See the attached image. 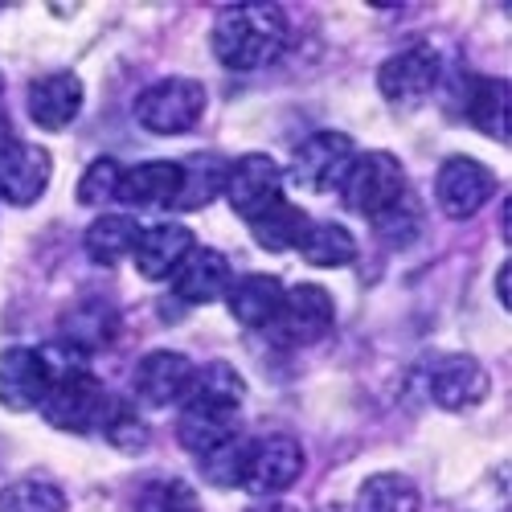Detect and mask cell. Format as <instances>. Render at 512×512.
<instances>
[{
    "instance_id": "obj_8",
    "label": "cell",
    "mask_w": 512,
    "mask_h": 512,
    "mask_svg": "<svg viewBox=\"0 0 512 512\" xmlns=\"http://www.w3.org/2000/svg\"><path fill=\"white\" fill-rule=\"evenodd\" d=\"M279 189H283V168L263 152H250V156H242V160H234L226 168L222 197L234 205V213H242L246 222H254L263 209L283 201Z\"/></svg>"
},
{
    "instance_id": "obj_14",
    "label": "cell",
    "mask_w": 512,
    "mask_h": 512,
    "mask_svg": "<svg viewBox=\"0 0 512 512\" xmlns=\"http://www.w3.org/2000/svg\"><path fill=\"white\" fill-rule=\"evenodd\" d=\"M177 439L185 451L205 459L209 451H218V447L238 439V410L213 406V402H185L181 422H177Z\"/></svg>"
},
{
    "instance_id": "obj_2",
    "label": "cell",
    "mask_w": 512,
    "mask_h": 512,
    "mask_svg": "<svg viewBox=\"0 0 512 512\" xmlns=\"http://www.w3.org/2000/svg\"><path fill=\"white\" fill-rule=\"evenodd\" d=\"M107 410H111V402H107L103 381L91 377L87 369L54 373L50 394L41 398V414H46V422L58 426V431H70V435L103 431Z\"/></svg>"
},
{
    "instance_id": "obj_32",
    "label": "cell",
    "mask_w": 512,
    "mask_h": 512,
    "mask_svg": "<svg viewBox=\"0 0 512 512\" xmlns=\"http://www.w3.org/2000/svg\"><path fill=\"white\" fill-rule=\"evenodd\" d=\"M119 177H123L119 160L115 156H99L87 173H82V181H78V201L82 205H107V201H115Z\"/></svg>"
},
{
    "instance_id": "obj_9",
    "label": "cell",
    "mask_w": 512,
    "mask_h": 512,
    "mask_svg": "<svg viewBox=\"0 0 512 512\" xmlns=\"http://www.w3.org/2000/svg\"><path fill=\"white\" fill-rule=\"evenodd\" d=\"M496 193V177L492 168L472 160V156H451L439 168V181H435V201L447 218L463 222V218H476V213L492 201Z\"/></svg>"
},
{
    "instance_id": "obj_37",
    "label": "cell",
    "mask_w": 512,
    "mask_h": 512,
    "mask_svg": "<svg viewBox=\"0 0 512 512\" xmlns=\"http://www.w3.org/2000/svg\"><path fill=\"white\" fill-rule=\"evenodd\" d=\"M259 512H287V508H259Z\"/></svg>"
},
{
    "instance_id": "obj_36",
    "label": "cell",
    "mask_w": 512,
    "mask_h": 512,
    "mask_svg": "<svg viewBox=\"0 0 512 512\" xmlns=\"http://www.w3.org/2000/svg\"><path fill=\"white\" fill-rule=\"evenodd\" d=\"M13 140H9V115H0V152H5Z\"/></svg>"
},
{
    "instance_id": "obj_10",
    "label": "cell",
    "mask_w": 512,
    "mask_h": 512,
    "mask_svg": "<svg viewBox=\"0 0 512 512\" xmlns=\"http://www.w3.org/2000/svg\"><path fill=\"white\" fill-rule=\"evenodd\" d=\"M54 365L37 349H5L0 353V406L5 410H37L50 394Z\"/></svg>"
},
{
    "instance_id": "obj_5",
    "label": "cell",
    "mask_w": 512,
    "mask_h": 512,
    "mask_svg": "<svg viewBox=\"0 0 512 512\" xmlns=\"http://www.w3.org/2000/svg\"><path fill=\"white\" fill-rule=\"evenodd\" d=\"M345 205L361 218H377L386 213L402 193H406V173L390 152H365L353 160L349 177H345Z\"/></svg>"
},
{
    "instance_id": "obj_11",
    "label": "cell",
    "mask_w": 512,
    "mask_h": 512,
    "mask_svg": "<svg viewBox=\"0 0 512 512\" xmlns=\"http://www.w3.org/2000/svg\"><path fill=\"white\" fill-rule=\"evenodd\" d=\"M435 78H439V54L431 46H410V50H398L394 58L381 62L377 87L390 103L414 107L435 91Z\"/></svg>"
},
{
    "instance_id": "obj_22",
    "label": "cell",
    "mask_w": 512,
    "mask_h": 512,
    "mask_svg": "<svg viewBox=\"0 0 512 512\" xmlns=\"http://www.w3.org/2000/svg\"><path fill=\"white\" fill-rule=\"evenodd\" d=\"M308 226H312V218L300 205L275 201L271 209H263L259 218L250 222V234H254V242H259L263 250H300Z\"/></svg>"
},
{
    "instance_id": "obj_24",
    "label": "cell",
    "mask_w": 512,
    "mask_h": 512,
    "mask_svg": "<svg viewBox=\"0 0 512 512\" xmlns=\"http://www.w3.org/2000/svg\"><path fill=\"white\" fill-rule=\"evenodd\" d=\"M467 119L472 127H480L492 140H508V82L504 78H480L472 82V95H467Z\"/></svg>"
},
{
    "instance_id": "obj_30",
    "label": "cell",
    "mask_w": 512,
    "mask_h": 512,
    "mask_svg": "<svg viewBox=\"0 0 512 512\" xmlns=\"http://www.w3.org/2000/svg\"><path fill=\"white\" fill-rule=\"evenodd\" d=\"M132 512H201V500L185 480H152L136 492Z\"/></svg>"
},
{
    "instance_id": "obj_38",
    "label": "cell",
    "mask_w": 512,
    "mask_h": 512,
    "mask_svg": "<svg viewBox=\"0 0 512 512\" xmlns=\"http://www.w3.org/2000/svg\"><path fill=\"white\" fill-rule=\"evenodd\" d=\"M0 91H5V74H0Z\"/></svg>"
},
{
    "instance_id": "obj_3",
    "label": "cell",
    "mask_w": 512,
    "mask_h": 512,
    "mask_svg": "<svg viewBox=\"0 0 512 512\" xmlns=\"http://www.w3.org/2000/svg\"><path fill=\"white\" fill-rule=\"evenodd\" d=\"M205 115V87L193 78H160L136 99V119L152 136H181Z\"/></svg>"
},
{
    "instance_id": "obj_7",
    "label": "cell",
    "mask_w": 512,
    "mask_h": 512,
    "mask_svg": "<svg viewBox=\"0 0 512 512\" xmlns=\"http://www.w3.org/2000/svg\"><path fill=\"white\" fill-rule=\"evenodd\" d=\"M332 320H336V308H332V295L320 287V283H300L283 291V304L275 312V332L283 345H316L332 332Z\"/></svg>"
},
{
    "instance_id": "obj_6",
    "label": "cell",
    "mask_w": 512,
    "mask_h": 512,
    "mask_svg": "<svg viewBox=\"0 0 512 512\" xmlns=\"http://www.w3.org/2000/svg\"><path fill=\"white\" fill-rule=\"evenodd\" d=\"M300 472H304V447L291 435H271L259 443H246L238 488H246L254 496H279L300 480Z\"/></svg>"
},
{
    "instance_id": "obj_20",
    "label": "cell",
    "mask_w": 512,
    "mask_h": 512,
    "mask_svg": "<svg viewBox=\"0 0 512 512\" xmlns=\"http://www.w3.org/2000/svg\"><path fill=\"white\" fill-rule=\"evenodd\" d=\"M230 316L246 328H271L275 312L283 304V283L275 275H246L226 291Z\"/></svg>"
},
{
    "instance_id": "obj_12",
    "label": "cell",
    "mask_w": 512,
    "mask_h": 512,
    "mask_svg": "<svg viewBox=\"0 0 512 512\" xmlns=\"http://www.w3.org/2000/svg\"><path fill=\"white\" fill-rule=\"evenodd\" d=\"M50 152L37 144H9L0 152V201L9 205H33L50 189Z\"/></svg>"
},
{
    "instance_id": "obj_27",
    "label": "cell",
    "mask_w": 512,
    "mask_h": 512,
    "mask_svg": "<svg viewBox=\"0 0 512 512\" xmlns=\"http://www.w3.org/2000/svg\"><path fill=\"white\" fill-rule=\"evenodd\" d=\"M66 336H70V345H78L82 353H91V349H103V345H111V336H115V312L107 308V304H78L66 320Z\"/></svg>"
},
{
    "instance_id": "obj_17",
    "label": "cell",
    "mask_w": 512,
    "mask_h": 512,
    "mask_svg": "<svg viewBox=\"0 0 512 512\" xmlns=\"http://www.w3.org/2000/svg\"><path fill=\"white\" fill-rule=\"evenodd\" d=\"M173 291L185 304H213L230 291V263L222 250L193 246L189 259L173 271Z\"/></svg>"
},
{
    "instance_id": "obj_18",
    "label": "cell",
    "mask_w": 512,
    "mask_h": 512,
    "mask_svg": "<svg viewBox=\"0 0 512 512\" xmlns=\"http://www.w3.org/2000/svg\"><path fill=\"white\" fill-rule=\"evenodd\" d=\"M492 390L488 369L472 357H443L431 369V398L447 410H463V406H476L484 402Z\"/></svg>"
},
{
    "instance_id": "obj_31",
    "label": "cell",
    "mask_w": 512,
    "mask_h": 512,
    "mask_svg": "<svg viewBox=\"0 0 512 512\" xmlns=\"http://www.w3.org/2000/svg\"><path fill=\"white\" fill-rule=\"evenodd\" d=\"M373 230H377V238L386 242V246H406V242L418 238V230H422V213H418V201L410 197V189H406L386 213H377V218H373Z\"/></svg>"
},
{
    "instance_id": "obj_26",
    "label": "cell",
    "mask_w": 512,
    "mask_h": 512,
    "mask_svg": "<svg viewBox=\"0 0 512 512\" xmlns=\"http://www.w3.org/2000/svg\"><path fill=\"white\" fill-rule=\"evenodd\" d=\"M300 254H304V263L312 267H349L357 259V242L345 226H336V222H312L304 242H300Z\"/></svg>"
},
{
    "instance_id": "obj_15",
    "label": "cell",
    "mask_w": 512,
    "mask_h": 512,
    "mask_svg": "<svg viewBox=\"0 0 512 512\" xmlns=\"http://www.w3.org/2000/svg\"><path fill=\"white\" fill-rule=\"evenodd\" d=\"M78 111H82V78L70 70L46 74L29 87V115L37 127H46V132L70 127L78 119Z\"/></svg>"
},
{
    "instance_id": "obj_21",
    "label": "cell",
    "mask_w": 512,
    "mask_h": 512,
    "mask_svg": "<svg viewBox=\"0 0 512 512\" xmlns=\"http://www.w3.org/2000/svg\"><path fill=\"white\" fill-rule=\"evenodd\" d=\"M140 222L127 218V213H103V218H95L87 226V238H82V246H87V254L95 263H119V259H132L136 250V238H140Z\"/></svg>"
},
{
    "instance_id": "obj_28",
    "label": "cell",
    "mask_w": 512,
    "mask_h": 512,
    "mask_svg": "<svg viewBox=\"0 0 512 512\" xmlns=\"http://www.w3.org/2000/svg\"><path fill=\"white\" fill-rule=\"evenodd\" d=\"M242 394H246V381L226 361H213V365L193 373V386H189L185 398L189 402H213V406H234L238 410Z\"/></svg>"
},
{
    "instance_id": "obj_4",
    "label": "cell",
    "mask_w": 512,
    "mask_h": 512,
    "mask_svg": "<svg viewBox=\"0 0 512 512\" xmlns=\"http://www.w3.org/2000/svg\"><path fill=\"white\" fill-rule=\"evenodd\" d=\"M353 160H357V152H353V140L345 132H316L291 156L287 177L304 193H332V189L345 185Z\"/></svg>"
},
{
    "instance_id": "obj_33",
    "label": "cell",
    "mask_w": 512,
    "mask_h": 512,
    "mask_svg": "<svg viewBox=\"0 0 512 512\" xmlns=\"http://www.w3.org/2000/svg\"><path fill=\"white\" fill-rule=\"evenodd\" d=\"M242 459H246V443L234 439V443H226V447H218V451H209V455L197 459V463H201V476H205L209 484L238 488V480H242Z\"/></svg>"
},
{
    "instance_id": "obj_16",
    "label": "cell",
    "mask_w": 512,
    "mask_h": 512,
    "mask_svg": "<svg viewBox=\"0 0 512 512\" xmlns=\"http://www.w3.org/2000/svg\"><path fill=\"white\" fill-rule=\"evenodd\" d=\"M193 373H197V365L185 353H168V349L148 353L136 369V394L148 406H168L189 394Z\"/></svg>"
},
{
    "instance_id": "obj_1",
    "label": "cell",
    "mask_w": 512,
    "mask_h": 512,
    "mask_svg": "<svg viewBox=\"0 0 512 512\" xmlns=\"http://www.w3.org/2000/svg\"><path fill=\"white\" fill-rule=\"evenodd\" d=\"M287 50V17L279 5H230L213 21V54L230 70H259Z\"/></svg>"
},
{
    "instance_id": "obj_34",
    "label": "cell",
    "mask_w": 512,
    "mask_h": 512,
    "mask_svg": "<svg viewBox=\"0 0 512 512\" xmlns=\"http://www.w3.org/2000/svg\"><path fill=\"white\" fill-rule=\"evenodd\" d=\"M103 431H107V439H111L115 447H123V451H136V447L148 443V426H144V418H140L132 406H115V410H107Z\"/></svg>"
},
{
    "instance_id": "obj_13",
    "label": "cell",
    "mask_w": 512,
    "mask_h": 512,
    "mask_svg": "<svg viewBox=\"0 0 512 512\" xmlns=\"http://www.w3.org/2000/svg\"><path fill=\"white\" fill-rule=\"evenodd\" d=\"M193 246H197V238H193L189 226L160 222V226H144L140 230L132 259H136V271L144 279H168L193 254Z\"/></svg>"
},
{
    "instance_id": "obj_29",
    "label": "cell",
    "mask_w": 512,
    "mask_h": 512,
    "mask_svg": "<svg viewBox=\"0 0 512 512\" xmlns=\"http://www.w3.org/2000/svg\"><path fill=\"white\" fill-rule=\"evenodd\" d=\"M0 512H66V492L50 480H17L0 488Z\"/></svg>"
},
{
    "instance_id": "obj_25",
    "label": "cell",
    "mask_w": 512,
    "mask_h": 512,
    "mask_svg": "<svg viewBox=\"0 0 512 512\" xmlns=\"http://www.w3.org/2000/svg\"><path fill=\"white\" fill-rule=\"evenodd\" d=\"M422 496L414 488V480L398 476V472H381L369 476L357 492V512H418Z\"/></svg>"
},
{
    "instance_id": "obj_35",
    "label": "cell",
    "mask_w": 512,
    "mask_h": 512,
    "mask_svg": "<svg viewBox=\"0 0 512 512\" xmlns=\"http://www.w3.org/2000/svg\"><path fill=\"white\" fill-rule=\"evenodd\" d=\"M496 287H500V304L508 308V263L500 267V279H496Z\"/></svg>"
},
{
    "instance_id": "obj_23",
    "label": "cell",
    "mask_w": 512,
    "mask_h": 512,
    "mask_svg": "<svg viewBox=\"0 0 512 512\" xmlns=\"http://www.w3.org/2000/svg\"><path fill=\"white\" fill-rule=\"evenodd\" d=\"M226 160L218 156H189L181 164V185L173 197V209H205L226 185Z\"/></svg>"
},
{
    "instance_id": "obj_19",
    "label": "cell",
    "mask_w": 512,
    "mask_h": 512,
    "mask_svg": "<svg viewBox=\"0 0 512 512\" xmlns=\"http://www.w3.org/2000/svg\"><path fill=\"white\" fill-rule=\"evenodd\" d=\"M181 185V164L177 160H144L136 168H127L119 177L115 201L127 209H152V205H173Z\"/></svg>"
}]
</instances>
